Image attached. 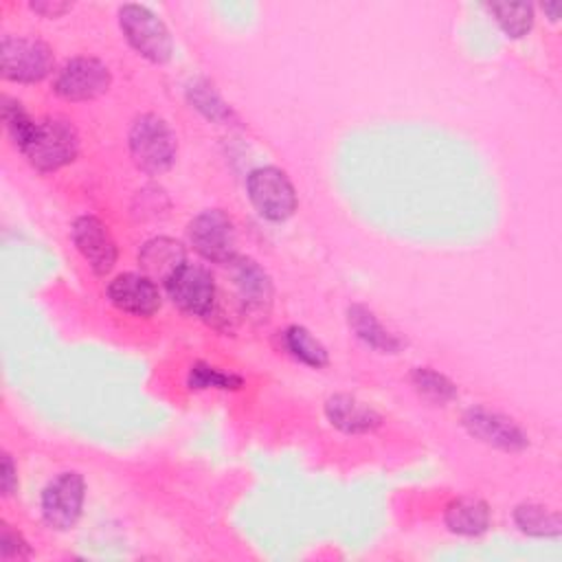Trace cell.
I'll return each instance as SVG.
<instances>
[{"instance_id":"cell-1","label":"cell","mask_w":562,"mask_h":562,"mask_svg":"<svg viewBox=\"0 0 562 562\" xmlns=\"http://www.w3.org/2000/svg\"><path fill=\"white\" fill-rule=\"evenodd\" d=\"M127 147L134 165L147 176L169 171L178 156V138L169 123L158 114H140L127 132Z\"/></svg>"},{"instance_id":"cell-2","label":"cell","mask_w":562,"mask_h":562,"mask_svg":"<svg viewBox=\"0 0 562 562\" xmlns=\"http://www.w3.org/2000/svg\"><path fill=\"white\" fill-rule=\"evenodd\" d=\"M79 154V134L72 121L64 116H44L37 121V130L22 151L29 165L42 173L57 171L70 165Z\"/></svg>"},{"instance_id":"cell-3","label":"cell","mask_w":562,"mask_h":562,"mask_svg":"<svg viewBox=\"0 0 562 562\" xmlns=\"http://www.w3.org/2000/svg\"><path fill=\"white\" fill-rule=\"evenodd\" d=\"M119 26L127 44L151 64H167L173 55V40L167 24L145 4L119 7Z\"/></svg>"},{"instance_id":"cell-4","label":"cell","mask_w":562,"mask_h":562,"mask_svg":"<svg viewBox=\"0 0 562 562\" xmlns=\"http://www.w3.org/2000/svg\"><path fill=\"white\" fill-rule=\"evenodd\" d=\"M246 193L255 211L268 222H285L299 206L296 189L288 173L274 165H261L246 178Z\"/></svg>"},{"instance_id":"cell-5","label":"cell","mask_w":562,"mask_h":562,"mask_svg":"<svg viewBox=\"0 0 562 562\" xmlns=\"http://www.w3.org/2000/svg\"><path fill=\"white\" fill-rule=\"evenodd\" d=\"M55 68L53 48L26 35H4L0 42V72L13 83H37Z\"/></svg>"},{"instance_id":"cell-6","label":"cell","mask_w":562,"mask_h":562,"mask_svg":"<svg viewBox=\"0 0 562 562\" xmlns=\"http://www.w3.org/2000/svg\"><path fill=\"white\" fill-rule=\"evenodd\" d=\"M86 481L79 472L66 470L55 474L42 490L40 512L46 527L55 531H68L77 525L83 512Z\"/></svg>"},{"instance_id":"cell-7","label":"cell","mask_w":562,"mask_h":562,"mask_svg":"<svg viewBox=\"0 0 562 562\" xmlns=\"http://www.w3.org/2000/svg\"><path fill=\"white\" fill-rule=\"evenodd\" d=\"M191 248L211 263H231L237 257V231L222 209L200 211L187 226Z\"/></svg>"},{"instance_id":"cell-8","label":"cell","mask_w":562,"mask_h":562,"mask_svg":"<svg viewBox=\"0 0 562 562\" xmlns=\"http://www.w3.org/2000/svg\"><path fill=\"white\" fill-rule=\"evenodd\" d=\"M167 296L171 303L195 318L209 321L217 307V285L209 268L200 263H184L167 283Z\"/></svg>"},{"instance_id":"cell-9","label":"cell","mask_w":562,"mask_h":562,"mask_svg":"<svg viewBox=\"0 0 562 562\" xmlns=\"http://www.w3.org/2000/svg\"><path fill=\"white\" fill-rule=\"evenodd\" d=\"M112 83L110 68L97 57L68 59L53 79V92L64 101H92L108 92Z\"/></svg>"},{"instance_id":"cell-10","label":"cell","mask_w":562,"mask_h":562,"mask_svg":"<svg viewBox=\"0 0 562 562\" xmlns=\"http://www.w3.org/2000/svg\"><path fill=\"white\" fill-rule=\"evenodd\" d=\"M461 424L470 437L503 452H520L529 446V437L516 419L487 406L465 408Z\"/></svg>"},{"instance_id":"cell-11","label":"cell","mask_w":562,"mask_h":562,"mask_svg":"<svg viewBox=\"0 0 562 562\" xmlns=\"http://www.w3.org/2000/svg\"><path fill=\"white\" fill-rule=\"evenodd\" d=\"M233 285L237 292V305L241 316L261 323L272 310L274 288L268 272L250 257H235L231 263Z\"/></svg>"},{"instance_id":"cell-12","label":"cell","mask_w":562,"mask_h":562,"mask_svg":"<svg viewBox=\"0 0 562 562\" xmlns=\"http://www.w3.org/2000/svg\"><path fill=\"white\" fill-rule=\"evenodd\" d=\"M72 244L97 277H105L119 257L110 228L97 215H79L70 228Z\"/></svg>"},{"instance_id":"cell-13","label":"cell","mask_w":562,"mask_h":562,"mask_svg":"<svg viewBox=\"0 0 562 562\" xmlns=\"http://www.w3.org/2000/svg\"><path fill=\"white\" fill-rule=\"evenodd\" d=\"M105 296L119 312L140 316V318L154 316L162 305V296L156 281H151L143 272L116 274L108 283Z\"/></svg>"},{"instance_id":"cell-14","label":"cell","mask_w":562,"mask_h":562,"mask_svg":"<svg viewBox=\"0 0 562 562\" xmlns=\"http://www.w3.org/2000/svg\"><path fill=\"white\" fill-rule=\"evenodd\" d=\"M327 422L345 435H367L382 426V415L367 402L349 393H334L325 400Z\"/></svg>"},{"instance_id":"cell-15","label":"cell","mask_w":562,"mask_h":562,"mask_svg":"<svg viewBox=\"0 0 562 562\" xmlns=\"http://www.w3.org/2000/svg\"><path fill=\"white\" fill-rule=\"evenodd\" d=\"M187 263L184 246L173 237H151L138 248V266L140 272L147 274L151 281L167 283L182 266Z\"/></svg>"},{"instance_id":"cell-16","label":"cell","mask_w":562,"mask_h":562,"mask_svg":"<svg viewBox=\"0 0 562 562\" xmlns=\"http://www.w3.org/2000/svg\"><path fill=\"white\" fill-rule=\"evenodd\" d=\"M347 325L364 347L378 353H400L406 347V340L391 331L375 312L362 303H351L347 307Z\"/></svg>"},{"instance_id":"cell-17","label":"cell","mask_w":562,"mask_h":562,"mask_svg":"<svg viewBox=\"0 0 562 562\" xmlns=\"http://www.w3.org/2000/svg\"><path fill=\"white\" fill-rule=\"evenodd\" d=\"M443 525L461 538H479L492 527L490 505L479 496H454L443 509Z\"/></svg>"},{"instance_id":"cell-18","label":"cell","mask_w":562,"mask_h":562,"mask_svg":"<svg viewBox=\"0 0 562 562\" xmlns=\"http://www.w3.org/2000/svg\"><path fill=\"white\" fill-rule=\"evenodd\" d=\"M283 349L301 364L312 369H323L329 364L327 347L303 325H288L281 331Z\"/></svg>"},{"instance_id":"cell-19","label":"cell","mask_w":562,"mask_h":562,"mask_svg":"<svg viewBox=\"0 0 562 562\" xmlns=\"http://www.w3.org/2000/svg\"><path fill=\"white\" fill-rule=\"evenodd\" d=\"M514 522L518 531L531 538H558L562 533L560 514L533 501H525L514 507Z\"/></svg>"},{"instance_id":"cell-20","label":"cell","mask_w":562,"mask_h":562,"mask_svg":"<svg viewBox=\"0 0 562 562\" xmlns=\"http://www.w3.org/2000/svg\"><path fill=\"white\" fill-rule=\"evenodd\" d=\"M485 9L490 11L498 29L512 40L525 37L536 20L533 4L529 2H487Z\"/></svg>"},{"instance_id":"cell-21","label":"cell","mask_w":562,"mask_h":562,"mask_svg":"<svg viewBox=\"0 0 562 562\" xmlns=\"http://www.w3.org/2000/svg\"><path fill=\"white\" fill-rule=\"evenodd\" d=\"M408 378H411L413 389L424 400H428L432 404H448V402L457 400V395H459L457 384L448 375H443L441 371H435L430 367H415Z\"/></svg>"},{"instance_id":"cell-22","label":"cell","mask_w":562,"mask_h":562,"mask_svg":"<svg viewBox=\"0 0 562 562\" xmlns=\"http://www.w3.org/2000/svg\"><path fill=\"white\" fill-rule=\"evenodd\" d=\"M187 99L191 108H195L204 119L213 123H228L235 119L233 110L224 103V99L215 92V88L206 79H195L187 88Z\"/></svg>"},{"instance_id":"cell-23","label":"cell","mask_w":562,"mask_h":562,"mask_svg":"<svg viewBox=\"0 0 562 562\" xmlns=\"http://www.w3.org/2000/svg\"><path fill=\"white\" fill-rule=\"evenodd\" d=\"M2 121L13 147L22 154L37 130V121L24 110V105L18 99L9 94L2 99Z\"/></svg>"},{"instance_id":"cell-24","label":"cell","mask_w":562,"mask_h":562,"mask_svg":"<svg viewBox=\"0 0 562 562\" xmlns=\"http://www.w3.org/2000/svg\"><path fill=\"white\" fill-rule=\"evenodd\" d=\"M187 386L191 391H237L244 386V378L233 371H222L209 362H193L187 373Z\"/></svg>"},{"instance_id":"cell-25","label":"cell","mask_w":562,"mask_h":562,"mask_svg":"<svg viewBox=\"0 0 562 562\" xmlns=\"http://www.w3.org/2000/svg\"><path fill=\"white\" fill-rule=\"evenodd\" d=\"M0 555L4 562L29 560L33 555L26 538L4 520L0 522Z\"/></svg>"},{"instance_id":"cell-26","label":"cell","mask_w":562,"mask_h":562,"mask_svg":"<svg viewBox=\"0 0 562 562\" xmlns=\"http://www.w3.org/2000/svg\"><path fill=\"white\" fill-rule=\"evenodd\" d=\"M18 490V470L9 452H2V465H0V492L4 498L13 496Z\"/></svg>"},{"instance_id":"cell-27","label":"cell","mask_w":562,"mask_h":562,"mask_svg":"<svg viewBox=\"0 0 562 562\" xmlns=\"http://www.w3.org/2000/svg\"><path fill=\"white\" fill-rule=\"evenodd\" d=\"M29 9L35 11L42 18H61L64 13H68L72 9V2H64V0H33V2H29Z\"/></svg>"},{"instance_id":"cell-28","label":"cell","mask_w":562,"mask_h":562,"mask_svg":"<svg viewBox=\"0 0 562 562\" xmlns=\"http://www.w3.org/2000/svg\"><path fill=\"white\" fill-rule=\"evenodd\" d=\"M540 9L544 11V15H547L551 22H558L560 15H562V2H558V0H547L544 4H540Z\"/></svg>"}]
</instances>
